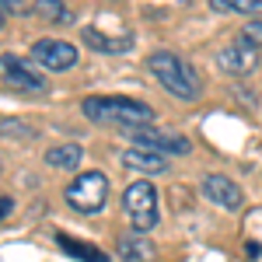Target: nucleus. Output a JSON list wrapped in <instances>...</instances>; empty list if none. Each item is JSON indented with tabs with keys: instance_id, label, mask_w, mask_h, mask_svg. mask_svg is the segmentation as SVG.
Returning a JSON list of instances; mask_svg holds the SVG:
<instances>
[{
	"instance_id": "nucleus-19",
	"label": "nucleus",
	"mask_w": 262,
	"mask_h": 262,
	"mask_svg": "<svg viewBox=\"0 0 262 262\" xmlns=\"http://www.w3.org/2000/svg\"><path fill=\"white\" fill-rule=\"evenodd\" d=\"M245 248H248V259H259V252H262V248H259V242H248Z\"/></svg>"
},
{
	"instance_id": "nucleus-12",
	"label": "nucleus",
	"mask_w": 262,
	"mask_h": 262,
	"mask_svg": "<svg viewBox=\"0 0 262 262\" xmlns=\"http://www.w3.org/2000/svg\"><path fill=\"white\" fill-rule=\"evenodd\" d=\"M84 46H88V49H98V53H126V49L133 46V35L108 39V35H101L98 28H88V32H84Z\"/></svg>"
},
{
	"instance_id": "nucleus-2",
	"label": "nucleus",
	"mask_w": 262,
	"mask_h": 262,
	"mask_svg": "<svg viewBox=\"0 0 262 262\" xmlns=\"http://www.w3.org/2000/svg\"><path fill=\"white\" fill-rule=\"evenodd\" d=\"M147 67H150V74L161 81V88L168 91V95H175V98H182V101H196L200 98V91H203L200 88V74L182 60V56L158 49V53L147 56Z\"/></svg>"
},
{
	"instance_id": "nucleus-5",
	"label": "nucleus",
	"mask_w": 262,
	"mask_h": 262,
	"mask_svg": "<svg viewBox=\"0 0 262 262\" xmlns=\"http://www.w3.org/2000/svg\"><path fill=\"white\" fill-rule=\"evenodd\" d=\"M0 81H4V88L28 91V95H46L49 91V81L39 74V67L14 56V53H4L0 56Z\"/></svg>"
},
{
	"instance_id": "nucleus-1",
	"label": "nucleus",
	"mask_w": 262,
	"mask_h": 262,
	"mask_svg": "<svg viewBox=\"0 0 262 262\" xmlns=\"http://www.w3.org/2000/svg\"><path fill=\"white\" fill-rule=\"evenodd\" d=\"M84 116L95 122H112L119 129H140V126H150L154 112L150 105H143L137 98H112V95H91V98L81 101Z\"/></svg>"
},
{
	"instance_id": "nucleus-9",
	"label": "nucleus",
	"mask_w": 262,
	"mask_h": 262,
	"mask_svg": "<svg viewBox=\"0 0 262 262\" xmlns=\"http://www.w3.org/2000/svg\"><path fill=\"white\" fill-rule=\"evenodd\" d=\"M255 63H259V46H252L248 39L231 42L221 53V67L227 74H248V70H255Z\"/></svg>"
},
{
	"instance_id": "nucleus-8",
	"label": "nucleus",
	"mask_w": 262,
	"mask_h": 262,
	"mask_svg": "<svg viewBox=\"0 0 262 262\" xmlns=\"http://www.w3.org/2000/svg\"><path fill=\"white\" fill-rule=\"evenodd\" d=\"M203 196L213 203V206H221V210H238L245 203L242 189L227 179V175H206L203 179Z\"/></svg>"
},
{
	"instance_id": "nucleus-14",
	"label": "nucleus",
	"mask_w": 262,
	"mask_h": 262,
	"mask_svg": "<svg viewBox=\"0 0 262 262\" xmlns=\"http://www.w3.org/2000/svg\"><path fill=\"white\" fill-rule=\"evenodd\" d=\"M119 255L126 262H140V259H154V248L143 242V234H137V238H122L119 242Z\"/></svg>"
},
{
	"instance_id": "nucleus-17",
	"label": "nucleus",
	"mask_w": 262,
	"mask_h": 262,
	"mask_svg": "<svg viewBox=\"0 0 262 262\" xmlns=\"http://www.w3.org/2000/svg\"><path fill=\"white\" fill-rule=\"evenodd\" d=\"M242 39H248L252 46H262V21H248L242 28Z\"/></svg>"
},
{
	"instance_id": "nucleus-16",
	"label": "nucleus",
	"mask_w": 262,
	"mask_h": 262,
	"mask_svg": "<svg viewBox=\"0 0 262 262\" xmlns=\"http://www.w3.org/2000/svg\"><path fill=\"white\" fill-rule=\"evenodd\" d=\"M0 137H21V140H28V137H35V129L32 126H21V122H0Z\"/></svg>"
},
{
	"instance_id": "nucleus-11",
	"label": "nucleus",
	"mask_w": 262,
	"mask_h": 262,
	"mask_svg": "<svg viewBox=\"0 0 262 262\" xmlns=\"http://www.w3.org/2000/svg\"><path fill=\"white\" fill-rule=\"evenodd\" d=\"M46 164L60 168V171H74L81 164V143H56L46 150Z\"/></svg>"
},
{
	"instance_id": "nucleus-3",
	"label": "nucleus",
	"mask_w": 262,
	"mask_h": 262,
	"mask_svg": "<svg viewBox=\"0 0 262 262\" xmlns=\"http://www.w3.org/2000/svg\"><path fill=\"white\" fill-rule=\"evenodd\" d=\"M63 200L67 206L74 210V213H98L105 200H108V179L101 175V171H81L77 179L67 185V192H63Z\"/></svg>"
},
{
	"instance_id": "nucleus-20",
	"label": "nucleus",
	"mask_w": 262,
	"mask_h": 262,
	"mask_svg": "<svg viewBox=\"0 0 262 262\" xmlns=\"http://www.w3.org/2000/svg\"><path fill=\"white\" fill-rule=\"evenodd\" d=\"M4 21H7V7L0 4V28H4Z\"/></svg>"
},
{
	"instance_id": "nucleus-10",
	"label": "nucleus",
	"mask_w": 262,
	"mask_h": 262,
	"mask_svg": "<svg viewBox=\"0 0 262 262\" xmlns=\"http://www.w3.org/2000/svg\"><path fill=\"white\" fill-rule=\"evenodd\" d=\"M122 164L129 171H143V175H164L168 171V158L154 154V150H143V147H129L122 154Z\"/></svg>"
},
{
	"instance_id": "nucleus-15",
	"label": "nucleus",
	"mask_w": 262,
	"mask_h": 262,
	"mask_svg": "<svg viewBox=\"0 0 262 262\" xmlns=\"http://www.w3.org/2000/svg\"><path fill=\"white\" fill-rule=\"evenodd\" d=\"M217 11H238V14H259L262 0H210Z\"/></svg>"
},
{
	"instance_id": "nucleus-4",
	"label": "nucleus",
	"mask_w": 262,
	"mask_h": 262,
	"mask_svg": "<svg viewBox=\"0 0 262 262\" xmlns=\"http://www.w3.org/2000/svg\"><path fill=\"white\" fill-rule=\"evenodd\" d=\"M122 210H126L129 224H133V231H137V234H147V231L158 224V192H154V185L147 179L133 182V185L122 192Z\"/></svg>"
},
{
	"instance_id": "nucleus-13",
	"label": "nucleus",
	"mask_w": 262,
	"mask_h": 262,
	"mask_svg": "<svg viewBox=\"0 0 262 262\" xmlns=\"http://www.w3.org/2000/svg\"><path fill=\"white\" fill-rule=\"evenodd\" d=\"M56 242H60L63 252H70L74 259H81V262H108L95 245H84V242H77V238H70V234H56Z\"/></svg>"
},
{
	"instance_id": "nucleus-7",
	"label": "nucleus",
	"mask_w": 262,
	"mask_h": 262,
	"mask_svg": "<svg viewBox=\"0 0 262 262\" xmlns=\"http://www.w3.org/2000/svg\"><path fill=\"white\" fill-rule=\"evenodd\" d=\"M126 137L143 147V150H154V154H189V140L179 137V133H161V129H150V126H140V129H126Z\"/></svg>"
},
{
	"instance_id": "nucleus-6",
	"label": "nucleus",
	"mask_w": 262,
	"mask_h": 262,
	"mask_svg": "<svg viewBox=\"0 0 262 262\" xmlns=\"http://www.w3.org/2000/svg\"><path fill=\"white\" fill-rule=\"evenodd\" d=\"M32 63L42 70H74L77 67V49L63 39H39L32 46Z\"/></svg>"
},
{
	"instance_id": "nucleus-18",
	"label": "nucleus",
	"mask_w": 262,
	"mask_h": 262,
	"mask_svg": "<svg viewBox=\"0 0 262 262\" xmlns=\"http://www.w3.org/2000/svg\"><path fill=\"white\" fill-rule=\"evenodd\" d=\"M11 210H14V200H11V196H0V221H4Z\"/></svg>"
}]
</instances>
